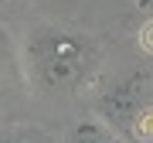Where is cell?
Segmentation results:
<instances>
[{"mask_svg":"<svg viewBox=\"0 0 153 143\" xmlns=\"http://www.w3.org/2000/svg\"><path fill=\"white\" fill-rule=\"evenodd\" d=\"M99 119L123 140H153V72L133 68L99 95Z\"/></svg>","mask_w":153,"mask_h":143,"instance_id":"2","label":"cell"},{"mask_svg":"<svg viewBox=\"0 0 153 143\" xmlns=\"http://www.w3.org/2000/svg\"><path fill=\"white\" fill-rule=\"evenodd\" d=\"M61 143H126V140L119 133H112L99 116H92V119H75L65 130Z\"/></svg>","mask_w":153,"mask_h":143,"instance_id":"3","label":"cell"},{"mask_svg":"<svg viewBox=\"0 0 153 143\" xmlns=\"http://www.w3.org/2000/svg\"><path fill=\"white\" fill-rule=\"evenodd\" d=\"M0 143H55L38 126H0Z\"/></svg>","mask_w":153,"mask_h":143,"instance_id":"4","label":"cell"},{"mask_svg":"<svg viewBox=\"0 0 153 143\" xmlns=\"http://www.w3.org/2000/svg\"><path fill=\"white\" fill-rule=\"evenodd\" d=\"M24 65L41 92H68L99 68V48L75 28L41 24L24 38Z\"/></svg>","mask_w":153,"mask_h":143,"instance_id":"1","label":"cell"}]
</instances>
